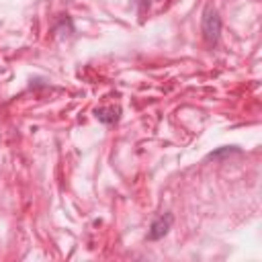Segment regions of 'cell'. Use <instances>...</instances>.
Returning <instances> with one entry per match:
<instances>
[{"label": "cell", "mask_w": 262, "mask_h": 262, "mask_svg": "<svg viewBox=\"0 0 262 262\" xmlns=\"http://www.w3.org/2000/svg\"><path fill=\"white\" fill-rule=\"evenodd\" d=\"M201 29H203V37L209 45H215L219 41V35H221V18L217 14V10L213 8H207L203 12V23H201Z\"/></svg>", "instance_id": "1"}, {"label": "cell", "mask_w": 262, "mask_h": 262, "mask_svg": "<svg viewBox=\"0 0 262 262\" xmlns=\"http://www.w3.org/2000/svg\"><path fill=\"white\" fill-rule=\"evenodd\" d=\"M172 223H174V217H172L170 213H164V215L156 217V219L151 221V225H149L147 237H149V239H160V237H164V235L170 231Z\"/></svg>", "instance_id": "2"}, {"label": "cell", "mask_w": 262, "mask_h": 262, "mask_svg": "<svg viewBox=\"0 0 262 262\" xmlns=\"http://www.w3.org/2000/svg\"><path fill=\"white\" fill-rule=\"evenodd\" d=\"M119 113H121L119 108L108 106V108H96V113H94V115H96V119H98V121H102V123H106V125H108V123H115V121L119 119Z\"/></svg>", "instance_id": "3"}]
</instances>
